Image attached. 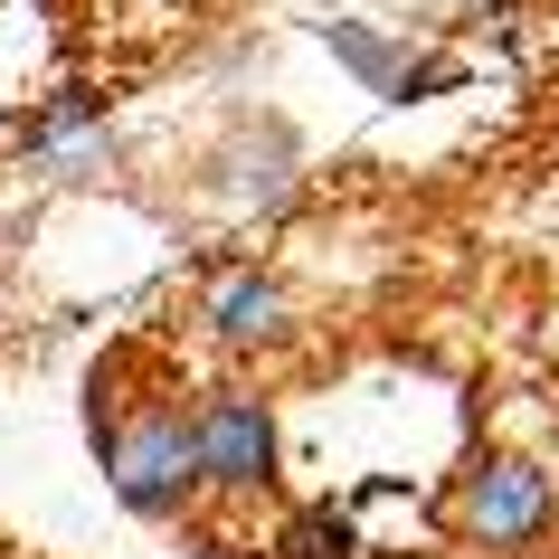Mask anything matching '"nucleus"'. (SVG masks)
I'll return each mask as SVG.
<instances>
[{
  "label": "nucleus",
  "instance_id": "1",
  "mask_svg": "<svg viewBox=\"0 0 559 559\" xmlns=\"http://www.w3.org/2000/svg\"><path fill=\"white\" fill-rule=\"evenodd\" d=\"M86 445H95V465H105V493L133 522H190V502H209L200 493V445H190V399L171 380L133 389V352L95 360Z\"/></svg>",
  "mask_w": 559,
  "mask_h": 559
},
{
  "label": "nucleus",
  "instance_id": "2",
  "mask_svg": "<svg viewBox=\"0 0 559 559\" xmlns=\"http://www.w3.org/2000/svg\"><path fill=\"white\" fill-rule=\"evenodd\" d=\"M445 531L465 550L531 559L559 531V474L512 455V445H474L465 465H455V484H445Z\"/></svg>",
  "mask_w": 559,
  "mask_h": 559
},
{
  "label": "nucleus",
  "instance_id": "3",
  "mask_svg": "<svg viewBox=\"0 0 559 559\" xmlns=\"http://www.w3.org/2000/svg\"><path fill=\"white\" fill-rule=\"evenodd\" d=\"M190 445H200V493L209 502H265L275 474H285V427H275V399L247 380L190 389Z\"/></svg>",
  "mask_w": 559,
  "mask_h": 559
},
{
  "label": "nucleus",
  "instance_id": "4",
  "mask_svg": "<svg viewBox=\"0 0 559 559\" xmlns=\"http://www.w3.org/2000/svg\"><path fill=\"white\" fill-rule=\"evenodd\" d=\"M200 190L228 218H275L304 190V133L285 115H237L218 143L200 152Z\"/></svg>",
  "mask_w": 559,
  "mask_h": 559
},
{
  "label": "nucleus",
  "instance_id": "5",
  "mask_svg": "<svg viewBox=\"0 0 559 559\" xmlns=\"http://www.w3.org/2000/svg\"><path fill=\"white\" fill-rule=\"evenodd\" d=\"M190 323H200V342H218V352L257 360V352H285L304 332V304L295 285H285V265H257V257H228L200 275V304H190Z\"/></svg>",
  "mask_w": 559,
  "mask_h": 559
},
{
  "label": "nucleus",
  "instance_id": "6",
  "mask_svg": "<svg viewBox=\"0 0 559 559\" xmlns=\"http://www.w3.org/2000/svg\"><path fill=\"white\" fill-rule=\"evenodd\" d=\"M10 152H20V171H38V180H95V171H115V95H105V86L38 95Z\"/></svg>",
  "mask_w": 559,
  "mask_h": 559
},
{
  "label": "nucleus",
  "instance_id": "7",
  "mask_svg": "<svg viewBox=\"0 0 559 559\" xmlns=\"http://www.w3.org/2000/svg\"><path fill=\"white\" fill-rule=\"evenodd\" d=\"M265 559H360V522L342 502H295L265 540Z\"/></svg>",
  "mask_w": 559,
  "mask_h": 559
}]
</instances>
